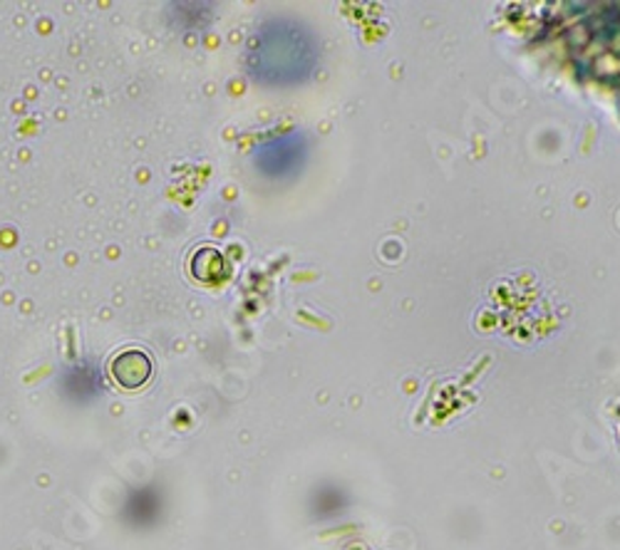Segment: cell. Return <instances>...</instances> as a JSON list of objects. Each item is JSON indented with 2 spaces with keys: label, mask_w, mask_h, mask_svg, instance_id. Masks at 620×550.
I'll list each match as a JSON object with an SVG mask.
<instances>
[{
  "label": "cell",
  "mask_w": 620,
  "mask_h": 550,
  "mask_svg": "<svg viewBox=\"0 0 620 550\" xmlns=\"http://www.w3.org/2000/svg\"><path fill=\"white\" fill-rule=\"evenodd\" d=\"M318 61L313 35L293 21H269L251 37L246 70L255 82L293 85L308 77Z\"/></svg>",
  "instance_id": "obj_1"
},
{
  "label": "cell",
  "mask_w": 620,
  "mask_h": 550,
  "mask_svg": "<svg viewBox=\"0 0 620 550\" xmlns=\"http://www.w3.org/2000/svg\"><path fill=\"white\" fill-rule=\"evenodd\" d=\"M303 156V140L301 134H285L279 140L265 142L259 152H255V166L265 176H283L289 174L298 160Z\"/></svg>",
  "instance_id": "obj_2"
},
{
  "label": "cell",
  "mask_w": 620,
  "mask_h": 550,
  "mask_svg": "<svg viewBox=\"0 0 620 550\" xmlns=\"http://www.w3.org/2000/svg\"><path fill=\"white\" fill-rule=\"evenodd\" d=\"M112 380L124 389H140L152 377V360L144 350H122L112 358Z\"/></svg>",
  "instance_id": "obj_3"
}]
</instances>
